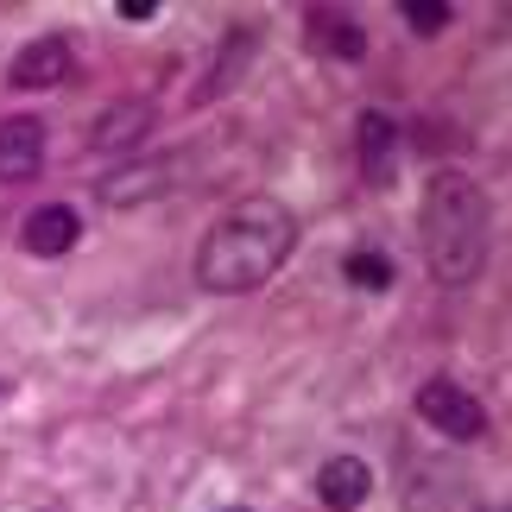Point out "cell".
Listing matches in <instances>:
<instances>
[{"instance_id":"5bb4252c","label":"cell","mask_w":512,"mask_h":512,"mask_svg":"<svg viewBox=\"0 0 512 512\" xmlns=\"http://www.w3.org/2000/svg\"><path fill=\"white\" fill-rule=\"evenodd\" d=\"M159 13V0H121V19H152Z\"/></svg>"},{"instance_id":"3957f363","label":"cell","mask_w":512,"mask_h":512,"mask_svg":"<svg viewBox=\"0 0 512 512\" xmlns=\"http://www.w3.org/2000/svg\"><path fill=\"white\" fill-rule=\"evenodd\" d=\"M418 418L430 430H443V437H456V443H475L487 430V405L475 392H462L456 380H424L418 386Z\"/></svg>"},{"instance_id":"ba28073f","label":"cell","mask_w":512,"mask_h":512,"mask_svg":"<svg viewBox=\"0 0 512 512\" xmlns=\"http://www.w3.org/2000/svg\"><path fill=\"white\" fill-rule=\"evenodd\" d=\"M392 146H399V121L380 114V108H367L361 121H354V152H361L367 184H392Z\"/></svg>"},{"instance_id":"6da1fadb","label":"cell","mask_w":512,"mask_h":512,"mask_svg":"<svg viewBox=\"0 0 512 512\" xmlns=\"http://www.w3.org/2000/svg\"><path fill=\"white\" fill-rule=\"evenodd\" d=\"M291 247H298V215L285 203H272V196H247L203 234L196 279L209 291H222V298H241V291H260L291 260Z\"/></svg>"},{"instance_id":"52a82bcc","label":"cell","mask_w":512,"mask_h":512,"mask_svg":"<svg viewBox=\"0 0 512 512\" xmlns=\"http://www.w3.org/2000/svg\"><path fill=\"white\" fill-rule=\"evenodd\" d=\"M171 165L177 159H133V165H121V171H108L102 177V184H95V190H102V203L108 209H133V203H152V196H159L165 184H171Z\"/></svg>"},{"instance_id":"9a60e30c","label":"cell","mask_w":512,"mask_h":512,"mask_svg":"<svg viewBox=\"0 0 512 512\" xmlns=\"http://www.w3.org/2000/svg\"><path fill=\"white\" fill-rule=\"evenodd\" d=\"M228 512H247V506H228Z\"/></svg>"},{"instance_id":"7a4b0ae2","label":"cell","mask_w":512,"mask_h":512,"mask_svg":"<svg viewBox=\"0 0 512 512\" xmlns=\"http://www.w3.org/2000/svg\"><path fill=\"white\" fill-rule=\"evenodd\" d=\"M424 266L437 279L462 285L487 266V241H494V203L481 196L475 177L437 171L424 184Z\"/></svg>"},{"instance_id":"30bf717a","label":"cell","mask_w":512,"mask_h":512,"mask_svg":"<svg viewBox=\"0 0 512 512\" xmlns=\"http://www.w3.org/2000/svg\"><path fill=\"white\" fill-rule=\"evenodd\" d=\"M304 38H310V51H317V57H336V64L367 51V32L354 26L348 13H329V7H317V13L304 19Z\"/></svg>"},{"instance_id":"8992f818","label":"cell","mask_w":512,"mask_h":512,"mask_svg":"<svg viewBox=\"0 0 512 512\" xmlns=\"http://www.w3.org/2000/svg\"><path fill=\"white\" fill-rule=\"evenodd\" d=\"M76 241H83V222H76L70 203H45L26 215V228H19V247L38 253V260H57V253H70Z\"/></svg>"},{"instance_id":"8fae6325","label":"cell","mask_w":512,"mask_h":512,"mask_svg":"<svg viewBox=\"0 0 512 512\" xmlns=\"http://www.w3.org/2000/svg\"><path fill=\"white\" fill-rule=\"evenodd\" d=\"M146 127H152V102H114L102 121L89 127V146H95V152H121V146L140 140Z\"/></svg>"},{"instance_id":"9c48e42d","label":"cell","mask_w":512,"mask_h":512,"mask_svg":"<svg viewBox=\"0 0 512 512\" xmlns=\"http://www.w3.org/2000/svg\"><path fill=\"white\" fill-rule=\"evenodd\" d=\"M373 494V468L361 462V456H329L323 462V475H317V500L329 506V512H354Z\"/></svg>"},{"instance_id":"5b68a950","label":"cell","mask_w":512,"mask_h":512,"mask_svg":"<svg viewBox=\"0 0 512 512\" xmlns=\"http://www.w3.org/2000/svg\"><path fill=\"white\" fill-rule=\"evenodd\" d=\"M70 76V38H32L26 51H13V64H7V83L13 89H51V83H64Z\"/></svg>"},{"instance_id":"4fadbf2b","label":"cell","mask_w":512,"mask_h":512,"mask_svg":"<svg viewBox=\"0 0 512 512\" xmlns=\"http://www.w3.org/2000/svg\"><path fill=\"white\" fill-rule=\"evenodd\" d=\"M405 19H411V32H418V38H437L456 13H449L443 0H405Z\"/></svg>"},{"instance_id":"277c9868","label":"cell","mask_w":512,"mask_h":512,"mask_svg":"<svg viewBox=\"0 0 512 512\" xmlns=\"http://www.w3.org/2000/svg\"><path fill=\"white\" fill-rule=\"evenodd\" d=\"M45 121H32V114H7L0 121V177L7 184H19V177H38V165H45Z\"/></svg>"},{"instance_id":"7c38bea8","label":"cell","mask_w":512,"mask_h":512,"mask_svg":"<svg viewBox=\"0 0 512 512\" xmlns=\"http://www.w3.org/2000/svg\"><path fill=\"white\" fill-rule=\"evenodd\" d=\"M348 285H361V291H392V260H386V253H348Z\"/></svg>"}]
</instances>
